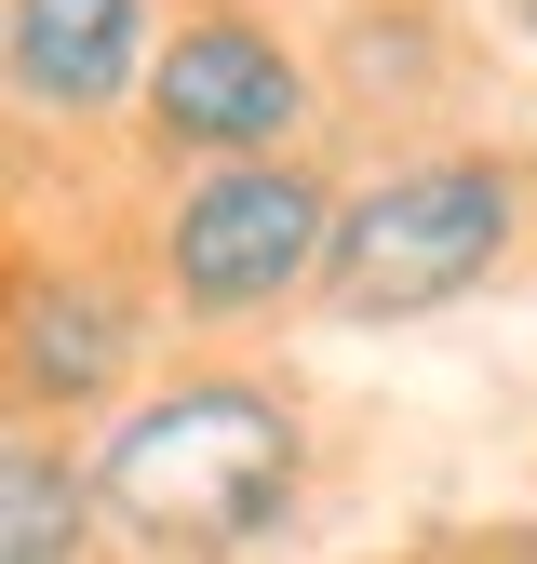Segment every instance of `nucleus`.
<instances>
[{
	"instance_id": "1",
	"label": "nucleus",
	"mask_w": 537,
	"mask_h": 564,
	"mask_svg": "<svg viewBox=\"0 0 537 564\" xmlns=\"http://www.w3.org/2000/svg\"><path fill=\"white\" fill-rule=\"evenodd\" d=\"M81 484L149 551H255L309 498V416L268 377H175V390H134L108 416Z\"/></svg>"
},
{
	"instance_id": "2",
	"label": "nucleus",
	"mask_w": 537,
	"mask_h": 564,
	"mask_svg": "<svg viewBox=\"0 0 537 564\" xmlns=\"http://www.w3.org/2000/svg\"><path fill=\"white\" fill-rule=\"evenodd\" d=\"M524 216H537V175L511 149H430V162H390L376 188H350L322 216V269L309 296L336 323H430L457 296H484V282L524 256Z\"/></svg>"
},
{
	"instance_id": "3",
	"label": "nucleus",
	"mask_w": 537,
	"mask_h": 564,
	"mask_svg": "<svg viewBox=\"0 0 537 564\" xmlns=\"http://www.w3.org/2000/svg\"><path fill=\"white\" fill-rule=\"evenodd\" d=\"M322 216L336 188L296 149H229V162H188V188L162 202V296L188 323H255L309 296L322 269Z\"/></svg>"
},
{
	"instance_id": "4",
	"label": "nucleus",
	"mask_w": 537,
	"mask_h": 564,
	"mask_svg": "<svg viewBox=\"0 0 537 564\" xmlns=\"http://www.w3.org/2000/svg\"><path fill=\"white\" fill-rule=\"evenodd\" d=\"M134 108H149V134L175 162H229V149H296L322 82H309V54L283 28H255V14H188L149 41V67H134Z\"/></svg>"
},
{
	"instance_id": "5",
	"label": "nucleus",
	"mask_w": 537,
	"mask_h": 564,
	"mask_svg": "<svg viewBox=\"0 0 537 564\" xmlns=\"http://www.w3.org/2000/svg\"><path fill=\"white\" fill-rule=\"evenodd\" d=\"M162 41V0H0V82L41 121L134 108V67Z\"/></svg>"
},
{
	"instance_id": "6",
	"label": "nucleus",
	"mask_w": 537,
	"mask_h": 564,
	"mask_svg": "<svg viewBox=\"0 0 537 564\" xmlns=\"http://www.w3.org/2000/svg\"><path fill=\"white\" fill-rule=\"evenodd\" d=\"M149 349V296L108 269H41L0 296V364H14L28 403H108Z\"/></svg>"
},
{
	"instance_id": "7",
	"label": "nucleus",
	"mask_w": 537,
	"mask_h": 564,
	"mask_svg": "<svg viewBox=\"0 0 537 564\" xmlns=\"http://www.w3.org/2000/svg\"><path fill=\"white\" fill-rule=\"evenodd\" d=\"M67 551H95L81 457L54 431H28V416H0V564H67Z\"/></svg>"
},
{
	"instance_id": "8",
	"label": "nucleus",
	"mask_w": 537,
	"mask_h": 564,
	"mask_svg": "<svg viewBox=\"0 0 537 564\" xmlns=\"http://www.w3.org/2000/svg\"><path fill=\"white\" fill-rule=\"evenodd\" d=\"M511 28H524V41H537V0H511Z\"/></svg>"
},
{
	"instance_id": "9",
	"label": "nucleus",
	"mask_w": 537,
	"mask_h": 564,
	"mask_svg": "<svg viewBox=\"0 0 537 564\" xmlns=\"http://www.w3.org/2000/svg\"><path fill=\"white\" fill-rule=\"evenodd\" d=\"M0 296H14V282H0Z\"/></svg>"
}]
</instances>
